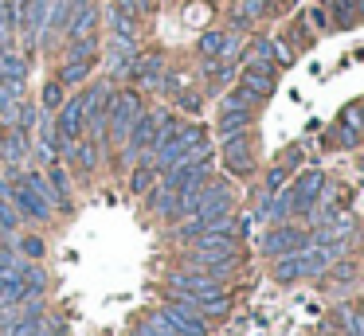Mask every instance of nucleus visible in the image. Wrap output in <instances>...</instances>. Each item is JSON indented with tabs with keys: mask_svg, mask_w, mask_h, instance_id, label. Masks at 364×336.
<instances>
[{
	"mask_svg": "<svg viewBox=\"0 0 364 336\" xmlns=\"http://www.w3.org/2000/svg\"><path fill=\"white\" fill-rule=\"evenodd\" d=\"M141 114H145V106L137 98V90H114L110 109H106V133H110V141H126Z\"/></svg>",
	"mask_w": 364,
	"mask_h": 336,
	"instance_id": "obj_1",
	"label": "nucleus"
},
{
	"mask_svg": "<svg viewBox=\"0 0 364 336\" xmlns=\"http://www.w3.org/2000/svg\"><path fill=\"white\" fill-rule=\"evenodd\" d=\"M161 313H165L168 325L176 328V336H208V317L196 309V301H192L188 293H176Z\"/></svg>",
	"mask_w": 364,
	"mask_h": 336,
	"instance_id": "obj_2",
	"label": "nucleus"
},
{
	"mask_svg": "<svg viewBox=\"0 0 364 336\" xmlns=\"http://www.w3.org/2000/svg\"><path fill=\"white\" fill-rule=\"evenodd\" d=\"M309 246V231L298 223H274V231L262 239V254L282 258V254H298V250Z\"/></svg>",
	"mask_w": 364,
	"mask_h": 336,
	"instance_id": "obj_3",
	"label": "nucleus"
},
{
	"mask_svg": "<svg viewBox=\"0 0 364 336\" xmlns=\"http://www.w3.org/2000/svg\"><path fill=\"white\" fill-rule=\"evenodd\" d=\"M0 195H9L12 207H20L24 215H32V219H48V215H51L48 203H43L40 195H36L32 188L20 180V172H9V180H0Z\"/></svg>",
	"mask_w": 364,
	"mask_h": 336,
	"instance_id": "obj_4",
	"label": "nucleus"
},
{
	"mask_svg": "<svg viewBox=\"0 0 364 336\" xmlns=\"http://www.w3.org/2000/svg\"><path fill=\"white\" fill-rule=\"evenodd\" d=\"M168 286H173L176 293H188V297H215V293H223L220 278L196 270V266H188V270H176L173 278H168Z\"/></svg>",
	"mask_w": 364,
	"mask_h": 336,
	"instance_id": "obj_5",
	"label": "nucleus"
},
{
	"mask_svg": "<svg viewBox=\"0 0 364 336\" xmlns=\"http://www.w3.org/2000/svg\"><path fill=\"white\" fill-rule=\"evenodd\" d=\"M325 188V172L321 168H306L298 180L290 184V203H294V215H309V207L317 203Z\"/></svg>",
	"mask_w": 364,
	"mask_h": 336,
	"instance_id": "obj_6",
	"label": "nucleus"
},
{
	"mask_svg": "<svg viewBox=\"0 0 364 336\" xmlns=\"http://www.w3.org/2000/svg\"><path fill=\"white\" fill-rule=\"evenodd\" d=\"M126 75L134 78V82H141V86H157L161 75H165V55L161 51H137L134 63L126 67Z\"/></svg>",
	"mask_w": 364,
	"mask_h": 336,
	"instance_id": "obj_7",
	"label": "nucleus"
},
{
	"mask_svg": "<svg viewBox=\"0 0 364 336\" xmlns=\"http://www.w3.org/2000/svg\"><path fill=\"white\" fill-rule=\"evenodd\" d=\"M82 121H87V109H82V94H75V98H63V106H59V114H55V129H59V137L79 141V137H82Z\"/></svg>",
	"mask_w": 364,
	"mask_h": 336,
	"instance_id": "obj_8",
	"label": "nucleus"
},
{
	"mask_svg": "<svg viewBox=\"0 0 364 336\" xmlns=\"http://www.w3.org/2000/svg\"><path fill=\"white\" fill-rule=\"evenodd\" d=\"M223 164H228L235 176H247V172L255 168V156H251V141H247V133L223 137Z\"/></svg>",
	"mask_w": 364,
	"mask_h": 336,
	"instance_id": "obj_9",
	"label": "nucleus"
},
{
	"mask_svg": "<svg viewBox=\"0 0 364 336\" xmlns=\"http://www.w3.org/2000/svg\"><path fill=\"white\" fill-rule=\"evenodd\" d=\"M274 63H259V67H243V75H239V86L243 90H251L259 102H267L270 94H274Z\"/></svg>",
	"mask_w": 364,
	"mask_h": 336,
	"instance_id": "obj_10",
	"label": "nucleus"
},
{
	"mask_svg": "<svg viewBox=\"0 0 364 336\" xmlns=\"http://www.w3.org/2000/svg\"><path fill=\"white\" fill-rule=\"evenodd\" d=\"M325 16H329L333 28H353V23H360L356 0H325Z\"/></svg>",
	"mask_w": 364,
	"mask_h": 336,
	"instance_id": "obj_11",
	"label": "nucleus"
},
{
	"mask_svg": "<svg viewBox=\"0 0 364 336\" xmlns=\"http://www.w3.org/2000/svg\"><path fill=\"white\" fill-rule=\"evenodd\" d=\"M149 207L157 211V215H165V219H176V215H181V192L161 180V188L149 195Z\"/></svg>",
	"mask_w": 364,
	"mask_h": 336,
	"instance_id": "obj_12",
	"label": "nucleus"
},
{
	"mask_svg": "<svg viewBox=\"0 0 364 336\" xmlns=\"http://www.w3.org/2000/svg\"><path fill=\"white\" fill-rule=\"evenodd\" d=\"M0 153L9 156V161H20L28 153V133L20 125H4V133H0Z\"/></svg>",
	"mask_w": 364,
	"mask_h": 336,
	"instance_id": "obj_13",
	"label": "nucleus"
},
{
	"mask_svg": "<svg viewBox=\"0 0 364 336\" xmlns=\"http://www.w3.org/2000/svg\"><path fill=\"white\" fill-rule=\"evenodd\" d=\"M306 278V262H301V250L298 254H282L274 258V281H282V286H290V281Z\"/></svg>",
	"mask_w": 364,
	"mask_h": 336,
	"instance_id": "obj_14",
	"label": "nucleus"
},
{
	"mask_svg": "<svg viewBox=\"0 0 364 336\" xmlns=\"http://www.w3.org/2000/svg\"><path fill=\"white\" fill-rule=\"evenodd\" d=\"M255 121L251 109H220V133L223 137H235V133H247Z\"/></svg>",
	"mask_w": 364,
	"mask_h": 336,
	"instance_id": "obj_15",
	"label": "nucleus"
},
{
	"mask_svg": "<svg viewBox=\"0 0 364 336\" xmlns=\"http://www.w3.org/2000/svg\"><path fill=\"white\" fill-rule=\"evenodd\" d=\"M106 20H110L114 36H122V39H137V16H129V12H122L118 4H110V8H106Z\"/></svg>",
	"mask_w": 364,
	"mask_h": 336,
	"instance_id": "obj_16",
	"label": "nucleus"
},
{
	"mask_svg": "<svg viewBox=\"0 0 364 336\" xmlns=\"http://www.w3.org/2000/svg\"><path fill=\"white\" fill-rule=\"evenodd\" d=\"M20 180H24L28 188H32L36 195H40L48 207H59V200H55V192H51V180L43 176V172H20Z\"/></svg>",
	"mask_w": 364,
	"mask_h": 336,
	"instance_id": "obj_17",
	"label": "nucleus"
},
{
	"mask_svg": "<svg viewBox=\"0 0 364 336\" xmlns=\"http://www.w3.org/2000/svg\"><path fill=\"white\" fill-rule=\"evenodd\" d=\"M67 59H98V36H79V39H67Z\"/></svg>",
	"mask_w": 364,
	"mask_h": 336,
	"instance_id": "obj_18",
	"label": "nucleus"
},
{
	"mask_svg": "<svg viewBox=\"0 0 364 336\" xmlns=\"http://www.w3.org/2000/svg\"><path fill=\"white\" fill-rule=\"evenodd\" d=\"M90 67H95V63H90V59H67V63H63V70H59V82H63V86L87 82Z\"/></svg>",
	"mask_w": 364,
	"mask_h": 336,
	"instance_id": "obj_19",
	"label": "nucleus"
},
{
	"mask_svg": "<svg viewBox=\"0 0 364 336\" xmlns=\"http://www.w3.org/2000/svg\"><path fill=\"white\" fill-rule=\"evenodd\" d=\"M204 75L212 86H228L235 78V63H223V59H204Z\"/></svg>",
	"mask_w": 364,
	"mask_h": 336,
	"instance_id": "obj_20",
	"label": "nucleus"
},
{
	"mask_svg": "<svg viewBox=\"0 0 364 336\" xmlns=\"http://www.w3.org/2000/svg\"><path fill=\"white\" fill-rule=\"evenodd\" d=\"M48 180H51V192H55L59 207L67 211V207H71V188H67V168H63V164H51Z\"/></svg>",
	"mask_w": 364,
	"mask_h": 336,
	"instance_id": "obj_21",
	"label": "nucleus"
},
{
	"mask_svg": "<svg viewBox=\"0 0 364 336\" xmlns=\"http://www.w3.org/2000/svg\"><path fill=\"white\" fill-rule=\"evenodd\" d=\"M223 43H228V31H204L196 47H200V55H204V59H220Z\"/></svg>",
	"mask_w": 364,
	"mask_h": 336,
	"instance_id": "obj_22",
	"label": "nucleus"
},
{
	"mask_svg": "<svg viewBox=\"0 0 364 336\" xmlns=\"http://www.w3.org/2000/svg\"><path fill=\"white\" fill-rule=\"evenodd\" d=\"M329 145H337V148H356V145H360V133L348 129L345 121H337V125L329 129Z\"/></svg>",
	"mask_w": 364,
	"mask_h": 336,
	"instance_id": "obj_23",
	"label": "nucleus"
},
{
	"mask_svg": "<svg viewBox=\"0 0 364 336\" xmlns=\"http://www.w3.org/2000/svg\"><path fill=\"white\" fill-rule=\"evenodd\" d=\"M259 106V98H255L251 90H243V86H235V90L223 98V109H255Z\"/></svg>",
	"mask_w": 364,
	"mask_h": 336,
	"instance_id": "obj_24",
	"label": "nucleus"
},
{
	"mask_svg": "<svg viewBox=\"0 0 364 336\" xmlns=\"http://www.w3.org/2000/svg\"><path fill=\"white\" fill-rule=\"evenodd\" d=\"M75 156L82 168H98V141H75Z\"/></svg>",
	"mask_w": 364,
	"mask_h": 336,
	"instance_id": "obj_25",
	"label": "nucleus"
},
{
	"mask_svg": "<svg viewBox=\"0 0 364 336\" xmlns=\"http://www.w3.org/2000/svg\"><path fill=\"white\" fill-rule=\"evenodd\" d=\"M153 180H157V168H153V164H149V168H137L134 176H129V188H134L137 195H145V192H149V188H153Z\"/></svg>",
	"mask_w": 364,
	"mask_h": 336,
	"instance_id": "obj_26",
	"label": "nucleus"
},
{
	"mask_svg": "<svg viewBox=\"0 0 364 336\" xmlns=\"http://www.w3.org/2000/svg\"><path fill=\"white\" fill-rule=\"evenodd\" d=\"M341 121L348 125V129H356L364 137V102H353V106H345V114H341Z\"/></svg>",
	"mask_w": 364,
	"mask_h": 336,
	"instance_id": "obj_27",
	"label": "nucleus"
},
{
	"mask_svg": "<svg viewBox=\"0 0 364 336\" xmlns=\"http://www.w3.org/2000/svg\"><path fill=\"white\" fill-rule=\"evenodd\" d=\"M36 121H40V109H36L32 102H20V109H16V125H20V129H24V133H28V129H32Z\"/></svg>",
	"mask_w": 364,
	"mask_h": 336,
	"instance_id": "obj_28",
	"label": "nucleus"
},
{
	"mask_svg": "<svg viewBox=\"0 0 364 336\" xmlns=\"http://www.w3.org/2000/svg\"><path fill=\"white\" fill-rule=\"evenodd\" d=\"M63 106V82H48L43 86V109H59Z\"/></svg>",
	"mask_w": 364,
	"mask_h": 336,
	"instance_id": "obj_29",
	"label": "nucleus"
},
{
	"mask_svg": "<svg viewBox=\"0 0 364 336\" xmlns=\"http://www.w3.org/2000/svg\"><path fill=\"white\" fill-rule=\"evenodd\" d=\"M286 180H290V172H286V164H274V168L267 172V192H282Z\"/></svg>",
	"mask_w": 364,
	"mask_h": 336,
	"instance_id": "obj_30",
	"label": "nucleus"
},
{
	"mask_svg": "<svg viewBox=\"0 0 364 336\" xmlns=\"http://www.w3.org/2000/svg\"><path fill=\"white\" fill-rule=\"evenodd\" d=\"M145 325L153 328V336H176V328L168 325V317H165V313H153V317L145 320Z\"/></svg>",
	"mask_w": 364,
	"mask_h": 336,
	"instance_id": "obj_31",
	"label": "nucleus"
},
{
	"mask_svg": "<svg viewBox=\"0 0 364 336\" xmlns=\"http://www.w3.org/2000/svg\"><path fill=\"white\" fill-rule=\"evenodd\" d=\"M176 106H181V109H188V114H196V109H200V94L192 90V86H184V90L176 94Z\"/></svg>",
	"mask_w": 364,
	"mask_h": 336,
	"instance_id": "obj_32",
	"label": "nucleus"
},
{
	"mask_svg": "<svg viewBox=\"0 0 364 336\" xmlns=\"http://www.w3.org/2000/svg\"><path fill=\"white\" fill-rule=\"evenodd\" d=\"M16 223H20V215L9 203H0V231H16Z\"/></svg>",
	"mask_w": 364,
	"mask_h": 336,
	"instance_id": "obj_33",
	"label": "nucleus"
},
{
	"mask_svg": "<svg viewBox=\"0 0 364 336\" xmlns=\"http://www.w3.org/2000/svg\"><path fill=\"white\" fill-rule=\"evenodd\" d=\"M306 20H314V31H329L333 23H329V16H325V8H309L306 12Z\"/></svg>",
	"mask_w": 364,
	"mask_h": 336,
	"instance_id": "obj_34",
	"label": "nucleus"
},
{
	"mask_svg": "<svg viewBox=\"0 0 364 336\" xmlns=\"http://www.w3.org/2000/svg\"><path fill=\"white\" fill-rule=\"evenodd\" d=\"M20 250H24L28 258H43V239H36V234H28V239L20 242Z\"/></svg>",
	"mask_w": 364,
	"mask_h": 336,
	"instance_id": "obj_35",
	"label": "nucleus"
},
{
	"mask_svg": "<svg viewBox=\"0 0 364 336\" xmlns=\"http://www.w3.org/2000/svg\"><path fill=\"white\" fill-rule=\"evenodd\" d=\"M114 4H118L122 12H129V16H141V0H114Z\"/></svg>",
	"mask_w": 364,
	"mask_h": 336,
	"instance_id": "obj_36",
	"label": "nucleus"
},
{
	"mask_svg": "<svg viewBox=\"0 0 364 336\" xmlns=\"http://www.w3.org/2000/svg\"><path fill=\"white\" fill-rule=\"evenodd\" d=\"M356 8H360V20H364V0H356Z\"/></svg>",
	"mask_w": 364,
	"mask_h": 336,
	"instance_id": "obj_37",
	"label": "nucleus"
},
{
	"mask_svg": "<svg viewBox=\"0 0 364 336\" xmlns=\"http://www.w3.org/2000/svg\"><path fill=\"white\" fill-rule=\"evenodd\" d=\"M267 4H270V8H274V4H278V0H267Z\"/></svg>",
	"mask_w": 364,
	"mask_h": 336,
	"instance_id": "obj_38",
	"label": "nucleus"
},
{
	"mask_svg": "<svg viewBox=\"0 0 364 336\" xmlns=\"http://www.w3.org/2000/svg\"><path fill=\"white\" fill-rule=\"evenodd\" d=\"M317 336H329V332H317Z\"/></svg>",
	"mask_w": 364,
	"mask_h": 336,
	"instance_id": "obj_39",
	"label": "nucleus"
}]
</instances>
